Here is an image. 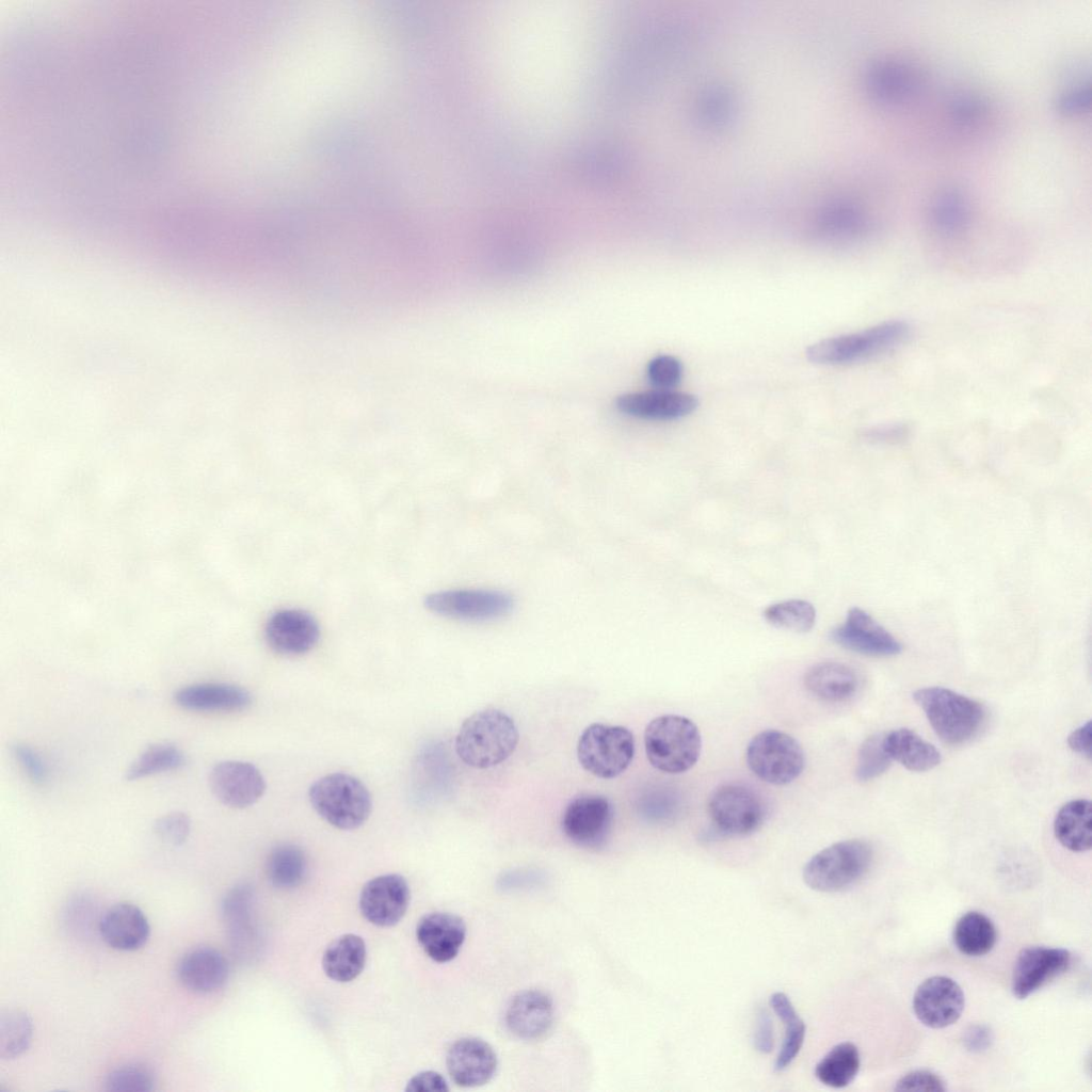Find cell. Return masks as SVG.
Returning a JSON list of instances; mask_svg holds the SVG:
<instances>
[{
  "label": "cell",
  "instance_id": "cell-20",
  "mask_svg": "<svg viewBox=\"0 0 1092 1092\" xmlns=\"http://www.w3.org/2000/svg\"><path fill=\"white\" fill-rule=\"evenodd\" d=\"M320 629L309 613L283 609L273 613L264 628L268 645L278 654L296 656L309 652L318 642Z\"/></svg>",
  "mask_w": 1092,
  "mask_h": 1092
},
{
  "label": "cell",
  "instance_id": "cell-33",
  "mask_svg": "<svg viewBox=\"0 0 1092 1092\" xmlns=\"http://www.w3.org/2000/svg\"><path fill=\"white\" fill-rule=\"evenodd\" d=\"M769 1003L785 1025V1038L774 1063V1070L781 1072L789 1066L799 1054L806 1028L786 994L781 992L772 994Z\"/></svg>",
  "mask_w": 1092,
  "mask_h": 1092
},
{
  "label": "cell",
  "instance_id": "cell-22",
  "mask_svg": "<svg viewBox=\"0 0 1092 1092\" xmlns=\"http://www.w3.org/2000/svg\"><path fill=\"white\" fill-rule=\"evenodd\" d=\"M416 937L429 958L446 963L457 956L466 937V926L454 914L434 912L420 918Z\"/></svg>",
  "mask_w": 1092,
  "mask_h": 1092
},
{
  "label": "cell",
  "instance_id": "cell-12",
  "mask_svg": "<svg viewBox=\"0 0 1092 1092\" xmlns=\"http://www.w3.org/2000/svg\"><path fill=\"white\" fill-rule=\"evenodd\" d=\"M208 783L212 794L231 808H246L258 802L266 791L261 772L251 762L224 760L210 771Z\"/></svg>",
  "mask_w": 1092,
  "mask_h": 1092
},
{
  "label": "cell",
  "instance_id": "cell-7",
  "mask_svg": "<svg viewBox=\"0 0 1092 1092\" xmlns=\"http://www.w3.org/2000/svg\"><path fill=\"white\" fill-rule=\"evenodd\" d=\"M635 755L632 733L620 725L593 723L581 733L577 757L582 768L599 778L622 774Z\"/></svg>",
  "mask_w": 1092,
  "mask_h": 1092
},
{
  "label": "cell",
  "instance_id": "cell-10",
  "mask_svg": "<svg viewBox=\"0 0 1092 1092\" xmlns=\"http://www.w3.org/2000/svg\"><path fill=\"white\" fill-rule=\"evenodd\" d=\"M708 815L720 835L746 836L760 828L766 808L752 789L740 784H724L712 791Z\"/></svg>",
  "mask_w": 1092,
  "mask_h": 1092
},
{
  "label": "cell",
  "instance_id": "cell-17",
  "mask_svg": "<svg viewBox=\"0 0 1092 1092\" xmlns=\"http://www.w3.org/2000/svg\"><path fill=\"white\" fill-rule=\"evenodd\" d=\"M866 87L878 103L895 107L910 101L919 92L920 75L911 64L896 59L872 63L866 73Z\"/></svg>",
  "mask_w": 1092,
  "mask_h": 1092
},
{
  "label": "cell",
  "instance_id": "cell-43",
  "mask_svg": "<svg viewBox=\"0 0 1092 1092\" xmlns=\"http://www.w3.org/2000/svg\"><path fill=\"white\" fill-rule=\"evenodd\" d=\"M11 751L21 770L33 784L41 785L47 781V764L34 749L23 743H15Z\"/></svg>",
  "mask_w": 1092,
  "mask_h": 1092
},
{
  "label": "cell",
  "instance_id": "cell-49",
  "mask_svg": "<svg viewBox=\"0 0 1092 1092\" xmlns=\"http://www.w3.org/2000/svg\"><path fill=\"white\" fill-rule=\"evenodd\" d=\"M754 1046L762 1054H769L773 1048V1026L766 1010H760L757 1015Z\"/></svg>",
  "mask_w": 1092,
  "mask_h": 1092
},
{
  "label": "cell",
  "instance_id": "cell-13",
  "mask_svg": "<svg viewBox=\"0 0 1092 1092\" xmlns=\"http://www.w3.org/2000/svg\"><path fill=\"white\" fill-rule=\"evenodd\" d=\"M841 647L871 657H890L901 653L902 644L868 612L852 607L844 623L831 632Z\"/></svg>",
  "mask_w": 1092,
  "mask_h": 1092
},
{
  "label": "cell",
  "instance_id": "cell-50",
  "mask_svg": "<svg viewBox=\"0 0 1092 1092\" xmlns=\"http://www.w3.org/2000/svg\"><path fill=\"white\" fill-rule=\"evenodd\" d=\"M1091 722L1087 721L1075 728L1067 737V744L1074 752L1091 758L1092 732Z\"/></svg>",
  "mask_w": 1092,
  "mask_h": 1092
},
{
  "label": "cell",
  "instance_id": "cell-15",
  "mask_svg": "<svg viewBox=\"0 0 1092 1092\" xmlns=\"http://www.w3.org/2000/svg\"><path fill=\"white\" fill-rule=\"evenodd\" d=\"M411 890L400 874L389 873L369 880L359 895L362 915L378 927L398 924L407 911Z\"/></svg>",
  "mask_w": 1092,
  "mask_h": 1092
},
{
  "label": "cell",
  "instance_id": "cell-47",
  "mask_svg": "<svg viewBox=\"0 0 1092 1092\" xmlns=\"http://www.w3.org/2000/svg\"><path fill=\"white\" fill-rule=\"evenodd\" d=\"M449 1090L446 1079L434 1071H424L413 1076L406 1087V1092H446Z\"/></svg>",
  "mask_w": 1092,
  "mask_h": 1092
},
{
  "label": "cell",
  "instance_id": "cell-16",
  "mask_svg": "<svg viewBox=\"0 0 1092 1092\" xmlns=\"http://www.w3.org/2000/svg\"><path fill=\"white\" fill-rule=\"evenodd\" d=\"M1071 953L1063 948L1030 946L1018 953L1011 990L1017 999H1025L1048 981L1064 973L1071 964Z\"/></svg>",
  "mask_w": 1092,
  "mask_h": 1092
},
{
  "label": "cell",
  "instance_id": "cell-25",
  "mask_svg": "<svg viewBox=\"0 0 1092 1092\" xmlns=\"http://www.w3.org/2000/svg\"><path fill=\"white\" fill-rule=\"evenodd\" d=\"M174 702L193 711H239L252 703L251 693L227 682H197L176 690Z\"/></svg>",
  "mask_w": 1092,
  "mask_h": 1092
},
{
  "label": "cell",
  "instance_id": "cell-4",
  "mask_svg": "<svg viewBox=\"0 0 1092 1092\" xmlns=\"http://www.w3.org/2000/svg\"><path fill=\"white\" fill-rule=\"evenodd\" d=\"M910 334L908 322L884 321L858 332L822 339L806 349V357L820 365L856 363L894 350Z\"/></svg>",
  "mask_w": 1092,
  "mask_h": 1092
},
{
  "label": "cell",
  "instance_id": "cell-1",
  "mask_svg": "<svg viewBox=\"0 0 1092 1092\" xmlns=\"http://www.w3.org/2000/svg\"><path fill=\"white\" fill-rule=\"evenodd\" d=\"M518 739L512 718L499 709L486 708L464 720L455 737V752L466 765L486 769L510 757Z\"/></svg>",
  "mask_w": 1092,
  "mask_h": 1092
},
{
  "label": "cell",
  "instance_id": "cell-19",
  "mask_svg": "<svg viewBox=\"0 0 1092 1092\" xmlns=\"http://www.w3.org/2000/svg\"><path fill=\"white\" fill-rule=\"evenodd\" d=\"M497 1056L493 1047L478 1038H462L449 1048L446 1065L451 1079L460 1087L475 1088L487 1083L496 1073Z\"/></svg>",
  "mask_w": 1092,
  "mask_h": 1092
},
{
  "label": "cell",
  "instance_id": "cell-29",
  "mask_svg": "<svg viewBox=\"0 0 1092 1092\" xmlns=\"http://www.w3.org/2000/svg\"><path fill=\"white\" fill-rule=\"evenodd\" d=\"M367 959L365 941L348 933L334 940L322 957L325 975L337 982H349L364 969Z\"/></svg>",
  "mask_w": 1092,
  "mask_h": 1092
},
{
  "label": "cell",
  "instance_id": "cell-18",
  "mask_svg": "<svg viewBox=\"0 0 1092 1092\" xmlns=\"http://www.w3.org/2000/svg\"><path fill=\"white\" fill-rule=\"evenodd\" d=\"M698 406L694 395L673 389H657L621 395L615 407L624 415L655 421L675 420L693 413Z\"/></svg>",
  "mask_w": 1092,
  "mask_h": 1092
},
{
  "label": "cell",
  "instance_id": "cell-6",
  "mask_svg": "<svg viewBox=\"0 0 1092 1092\" xmlns=\"http://www.w3.org/2000/svg\"><path fill=\"white\" fill-rule=\"evenodd\" d=\"M873 850L863 839L835 842L815 854L803 868V880L812 889L823 893L844 890L869 870Z\"/></svg>",
  "mask_w": 1092,
  "mask_h": 1092
},
{
  "label": "cell",
  "instance_id": "cell-2",
  "mask_svg": "<svg viewBox=\"0 0 1092 1092\" xmlns=\"http://www.w3.org/2000/svg\"><path fill=\"white\" fill-rule=\"evenodd\" d=\"M644 749L649 764L657 770L679 774L697 762L702 738L697 726L688 718L663 714L653 719L644 730Z\"/></svg>",
  "mask_w": 1092,
  "mask_h": 1092
},
{
  "label": "cell",
  "instance_id": "cell-35",
  "mask_svg": "<svg viewBox=\"0 0 1092 1092\" xmlns=\"http://www.w3.org/2000/svg\"><path fill=\"white\" fill-rule=\"evenodd\" d=\"M186 765L184 753L175 744L154 743L144 749L125 772L129 782L173 771Z\"/></svg>",
  "mask_w": 1092,
  "mask_h": 1092
},
{
  "label": "cell",
  "instance_id": "cell-42",
  "mask_svg": "<svg viewBox=\"0 0 1092 1092\" xmlns=\"http://www.w3.org/2000/svg\"><path fill=\"white\" fill-rule=\"evenodd\" d=\"M191 831V818L188 814L175 810L159 817L154 823L157 837L175 847L186 842Z\"/></svg>",
  "mask_w": 1092,
  "mask_h": 1092
},
{
  "label": "cell",
  "instance_id": "cell-41",
  "mask_svg": "<svg viewBox=\"0 0 1092 1092\" xmlns=\"http://www.w3.org/2000/svg\"><path fill=\"white\" fill-rule=\"evenodd\" d=\"M682 371V364L678 358L660 354L648 362L646 378L657 389H673L679 384Z\"/></svg>",
  "mask_w": 1092,
  "mask_h": 1092
},
{
  "label": "cell",
  "instance_id": "cell-36",
  "mask_svg": "<svg viewBox=\"0 0 1092 1092\" xmlns=\"http://www.w3.org/2000/svg\"><path fill=\"white\" fill-rule=\"evenodd\" d=\"M307 869L306 856L295 845L285 844L274 848L267 862V873L277 887L291 888L299 885Z\"/></svg>",
  "mask_w": 1092,
  "mask_h": 1092
},
{
  "label": "cell",
  "instance_id": "cell-26",
  "mask_svg": "<svg viewBox=\"0 0 1092 1092\" xmlns=\"http://www.w3.org/2000/svg\"><path fill=\"white\" fill-rule=\"evenodd\" d=\"M806 690L828 703H842L855 695L860 677L850 665L837 661H823L810 667L803 678Z\"/></svg>",
  "mask_w": 1092,
  "mask_h": 1092
},
{
  "label": "cell",
  "instance_id": "cell-37",
  "mask_svg": "<svg viewBox=\"0 0 1092 1092\" xmlns=\"http://www.w3.org/2000/svg\"><path fill=\"white\" fill-rule=\"evenodd\" d=\"M33 1023L30 1015L19 1009H7L0 1013V1058L12 1060L20 1057L30 1047Z\"/></svg>",
  "mask_w": 1092,
  "mask_h": 1092
},
{
  "label": "cell",
  "instance_id": "cell-28",
  "mask_svg": "<svg viewBox=\"0 0 1092 1092\" xmlns=\"http://www.w3.org/2000/svg\"><path fill=\"white\" fill-rule=\"evenodd\" d=\"M884 746L892 760L910 771H929L941 762L936 748L909 728H897L886 734Z\"/></svg>",
  "mask_w": 1092,
  "mask_h": 1092
},
{
  "label": "cell",
  "instance_id": "cell-48",
  "mask_svg": "<svg viewBox=\"0 0 1092 1092\" xmlns=\"http://www.w3.org/2000/svg\"><path fill=\"white\" fill-rule=\"evenodd\" d=\"M993 1042V1032L984 1024L970 1025L964 1032L963 1043L967 1050L981 1053L986 1050Z\"/></svg>",
  "mask_w": 1092,
  "mask_h": 1092
},
{
  "label": "cell",
  "instance_id": "cell-8",
  "mask_svg": "<svg viewBox=\"0 0 1092 1092\" xmlns=\"http://www.w3.org/2000/svg\"><path fill=\"white\" fill-rule=\"evenodd\" d=\"M751 771L772 785H787L800 776L805 757L800 743L790 735L767 729L755 735L746 746Z\"/></svg>",
  "mask_w": 1092,
  "mask_h": 1092
},
{
  "label": "cell",
  "instance_id": "cell-32",
  "mask_svg": "<svg viewBox=\"0 0 1092 1092\" xmlns=\"http://www.w3.org/2000/svg\"><path fill=\"white\" fill-rule=\"evenodd\" d=\"M861 1065L857 1047L851 1042L835 1045L816 1065L817 1079L831 1088H845L856 1077Z\"/></svg>",
  "mask_w": 1092,
  "mask_h": 1092
},
{
  "label": "cell",
  "instance_id": "cell-3",
  "mask_svg": "<svg viewBox=\"0 0 1092 1092\" xmlns=\"http://www.w3.org/2000/svg\"><path fill=\"white\" fill-rule=\"evenodd\" d=\"M913 697L938 738L950 745L974 738L985 718L979 702L944 687L920 688Z\"/></svg>",
  "mask_w": 1092,
  "mask_h": 1092
},
{
  "label": "cell",
  "instance_id": "cell-45",
  "mask_svg": "<svg viewBox=\"0 0 1092 1092\" xmlns=\"http://www.w3.org/2000/svg\"><path fill=\"white\" fill-rule=\"evenodd\" d=\"M946 1089L945 1082L940 1076L926 1070L912 1071L905 1074L895 1086V1090L898 1091L944 1092Z\"/></svg>",
  "mask_w": 1092,
  "mask_h": 1092
},
{
  "label": "cell",
  "instance_id": "cell-38",
  "mask_svg": "<svg viewBox=\"0 0 1092 1092\" xmlns=\"http://www.w3.org/2000/svg\"><path fill=\"white\" fill-rule=\"evenodd\" d=\"M765 620L785 630L807 632L816 623V609L804 599H788L769 605L764 610Z\"/></svg>",
  "mask_w": 1092,
  "mask_h": 1092
},
{
  "label": "cell",
  "instance_id": "cell-14",
  "mask_svg": "<svg viewBox=\"0 0 1092 1092\" xmlns=\"http://www.w3.org/2000/svg\"><path fill=\"white\" fill-rule=\"evenodd\" d=\"M965 1005L961 986L946 976H933L918 985L913 1010L925 1026L941 1029L956 1023Z\"/></svg>",
  "mask_w": 1092,
  "mask_h": 1092
},
{
  "label": "cell",
  "instance_id": "cell-9",
  "mask_svg": "<svg viewBox=\"0 0 1092 1092\" xmlns=\"http://www.w3.org/2000/svg\"><path fill=\"white\" fill-rule=\"evenodd\" d=\"M424 606L432 613L453 620L491 622L509 615L514 599L499 590L451 589L429 594Z\"/></svg>",
  "mask_w": 1092,
  "mask_h": 1092
},
{
  "label": "cell",
  "instance_id": "cell-23",
  "mask_svg": "<svg viewBox=\"0 0 1092 1092\" xmlns=\"http://www.w3.org/2000/svg\"><path fill=\"white\" fill-rule=\"evenodd\" d=\"M176 973L178 980L187 990L207 994L226 983L229 966L223 953L215 948L198 946L181 957Z\"/></svg>",
  "mask_w": 1092,
  "mask_h": 1092
},
{
  "label": "cell",
  "instance_id": "cell-30",
  "mask_svg": "<svg viewBox=\"0 0 1092 1092\" xmlns=\"http://www.w3.org/2000/svg\"><path fill=\"white\" fill-rule=\"evenodd\" d=\"M930 223L942 238L962 236L970 224V209L964 194L956 188L940 191L930 207Z\"/></svg>",
  "mask_w": 1092,
  "mask_h": 1092
},
{
  "label": "cell",
  "instance_id": "cell-27",
  "mask_svg": "<svg viewBox=\"0 0 1092 1092\" xmlns=\"http://www.w3.org/2000/svg\"><path fill=\"white\" fill-rule=\"evenodd\" d=\"M1057 840L1072 852H1085L1092 845V805L1089 800L1077 799L1065 803L1054 820Z\"/></svg>",
  "mask_w": 1092,
  "mask_h": 1092
},
{
  "label": "cell",
  "instance_id": "cell-11",
  "mask_svg": "<svg viewBox=\"0 0 1092 1092\" xmlns=\"http://www.w3.org/2000/svg\"><path fill=\"white\" fill-rule=\"evenodd\" d=\"M613 808L610 801L599 794H580L565 807L561 818L564 835L575 845L597 849L610 833Z\"/></svg>",
  "mask_w": 1092,
  "mask_h": 1092
},
{
  "label": "cell",
  "instance_id": "cell-44",
  "mask_svg": "<svg viewBox=\"0 0 1092 1092\" xmlns=\"http://www.w3.org/2000/svg\"><path fill=\"white\" fill-rule=\"evenodd\" d=\"M985 112V102L980 97L973 94L958 95L950 103V115L952 119L962 126L975 124L983 117Z\"/></svg>",
  "mask_w": 1092,
  "mask_h": 1092
},
{
  "label": "cell",
  "instance_id": "cell-46",
  "mask_svg": "<svg viewBox=\"0 0 1092 1092\" xmlns=\"http://www.w3.org/2000/svg\"><path fill=\"white\" fill-rule=\"evenodd\" d=\"M1091 103V91L1089 86L1071 89L1060 95L1056 101V109L1064 115L1080 114L1089 109Z\"/></svg>",
  "mask_w": 1092,
  "mask_h": 1092
},
{
  "label": "cell",
  "instance_id": "cell-51",
  "mask_svg": "<svg viewBox=\"0 0 1092 1092\" xmlns=\"http://www.w3.org/2000/svg\"><path fill=\"white\" fill-rule=\"evenodd\" d=\"M908 435V429L903 424H887L874 427L865 432V436L872 441L898 443Z\"/></svg>",
  "mask_w": 1092,
  "mask_h": 1092
},
{
  "label": "cell",
  "instance_id": "cell-21",
  "mask_svg": "<svg viewBox=\"0 0 1092 1092\" xmlns=\"http://www.w3.org/2000/svg\"><path fill=\"white\" fill-rule=\"evenodd\" d=\"M98 931L103 942L119 951L142 948L150 935V926L144 912L130 902H119L101 916Z\"/></svg>",
  "mask_w": 1092,
  "mask_h": 1092
},
{
  "label": "cell",
  "instance_id": "cell-40",
  "mask_svg": "<svg viewBox=\"0 0 1092 1092\" xmlns=\"http://www.w3.org/2000/svg\"><path fill=\"white\" fill-rule=\"evenodd\" d=\"M890 762L892 758L884 746V736L871 735L860 746L855 775L862 782L871 781L883 774Z\"/></svg>",
  "mask_w": 1092,
  "mask_h": 1092
},
{
  "label": "cell",
  "instance_id": "cell-31",
  "mask_svg": "<svg viewBox=\"0 0 1092 1092\" xmlns=\"http://www.w3.org/2000/svg\"><path fill=\"white\" fill-rule=\"evenodd\" d=\"M996 940L994 924L987 916L977 911L962 915L953 929L956 947L969 957L986 954L993 949Z\"/></svg>",
  "mask_w": 1092,
  "mask_h": 1092
},
{
  "label": "cell",
  "instance_id": "cell-34",
  "mask_svg": "<svg viewBox=\"0 0 1092 1092\" xmlns=\"http://www.w3.org/2000/svg\"><path fill=\"white\" fill-rule=\"evenodd\" d=\"M820 223L828 236L846 242L862 240L872 230L868 215L851 203L833 205L822 214Z\"/></svg>",
  "mask_w": 1092,
  "mask_h": 1092
},
{
  "label": "cell",
  "instance_id": "cell-24",
  "mask_svg": "<svg viewBox=\"0 0 1092 1092\" xmlns=\"http://www.w3.org/2000/svg\"><path fill=\"white\" fill-rule=\"evenodd\" d=\"M553 1018L552 1000L537 990H527L515 995L505 1013L508 1028L523 1040L544 1037L550 1030Z\"/></svg>",
  "mask_w": 1092,
  "mask_h": 1092
},
{
  "label": "cell",
  "instance_id": "cell-5",
  "mask_svg": "<svg viewBox=\"0 0 1092 1092\" xmlns=\"http://www.w3.org/2000/svg\"><path fill=\"white\" fill-rule=\"evenodd\" d=\"M308 798L322 819L344 831L362 826L372 809L368 788L355 776L341 772L317 780L308 790Z\"/></svg>",
  "mask_w": 1092,
  "mask_h": 1092
},
{
  "label": "cell",
  "instance_id": "cell-39",
  "mask_svg": "<svg viewBox=\"0 0 1092 1092\" xmlns=\"http://www.w3.org/2000/svg\"><path fill=\"white\" fill-rule=\"evenodd\" d=\"M156 1076L144 1063H128L114 1069L105 1080L109 1092H149L155 1088Z\"/></svg>",
  "mask_w": 1092,
  "mask_h": 1092
}]
</instances>
